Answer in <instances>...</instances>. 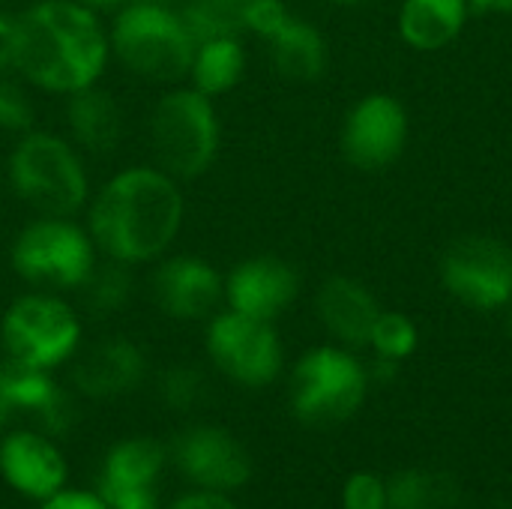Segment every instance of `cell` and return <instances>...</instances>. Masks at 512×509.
<instances>
[{"label":"cell","mask_w":512,"mask_h":509,"mask_svg":"<svg viewBox=\"0 0 512 509\" xmlns=\"http://www.w3.org/2000/svg\"><path fill=\"white\" fill-rule=\"evenodd\" d=\"M150 144L168 177H201L219 153V117L213 99L195 87L165 93L150 117Z\"/></svg>","instance_id":"obj_5"},{"label":"cell","mask_w":512,"mask_h":509,"mask_svg":"<svg viewBox=\"0 0 512 509\" xmlns=\"http://www.w3.org/2000/svg\"><path fill=\"white\" fill-rule=\"evenodd\" d=\"M108 45L138 78L168 84L183 81L195 57V39L180 12L153 0H129L114 15Z\"/></svg>","instance_id":"obj_3"},{"label":"cell","mask_w":512,"mask_h":509,"mask_svg":"<svg viewBox=\"0 0 512 509\" xmlns=\"http://www.w3.org/2000/svg\"><path fill=\"white\" fill-rule=\"evenodd\" d=\"M174 462L186 480L210 492H234L249 483L252 459L225 429L198 426L174 441Z\"/></svg>","instance_id":"obj_12"},{"label":"cell","mask_w":512,"mask_h":509,"mask_svg":"<svg viewBox=\"0 0 512 509\" xmlns=\"http://www.w3.org/2000/svg\"><path fill=\"white\" fill-rule=\"evenodd\" d=\"M369 393V369L348 348H312L291 372V411L309 426L351 420Z\"/></svg>","instance_id":"obj_6"},{"label":"cell","mask_w":512,"mask_h":509,"mask_svg":"<svg viewBox=\"0 0 512 509\" xmlns=\"http://www.w3.org/2000/svg\"><path fill=\"white\" fill-rule=\"evenodd\" d=\"M474 12H512V0H468Z\"/></svg>","instance_id":"obj_34"},{"label":"cell","mask_w":512,"mask_h":509,"mask_svg":"<svg viewBox=\"0 0 512 509\" xmlns=\"http://www.w3.org/2000/svg\"><path fill=\"white\" fill-rule=\"evenodd\" d=\"M249 0H189L180 9L195 45L207 39H243Z\"/></svg>","instance_id":"obj_24"},{"label":"cell","mask_w":512,"mask_h":509,"mask_svg":"<svg viewBox=\"0 0 512 509\" xmlns=\"http://www.w3.org/2000/svg\"><path fill=\"white\" fill-rule=\"evenodd\" d=\"M420 345V330L417 324L405 315V312H384L375 318L372 336H369V348L375 351V357L402 363L408 360Z\"/></svg>","instance_id":"obj_26"},{"label":"cell","mask_w":512,"mask_h":509,"mask_svg":"<svg viewBox=\"0 0 512 509\" xmlns=\"http://www.w3.org/2000/svg\"><path fill=\"white\" fill-rule=\"evenodd\" d=\"M342 507L345 509H387V480L378 474L360 471L348 477L342 489Z\"/></svg>","instance_id":"obj_28"},{"label":"cell","mask_w":512,"mask_h":509,"mask_svg":"<svg viewBox=\"0 0 512 509\" xmlns=\"http://www.w3.org/2000/svg\"><path fill=\"white\" fill-rule=\"evenodd\" d=\"M444 291L468 309L495 312L512 306V249L483 234L456 240L441 258Z\"/></svg>","instance_id":"obj_9"},{"label":"cell","mask_w":512,"mask_h":509,"mask_svg":"<svg viewBox=\"0 0 512 509\" xmlns=\"http://www.w3.org/2000/svg\"><path fill=\"white\" fill-rule=\"evenodd\" d=\"M471 12L468 0H405L399 9V36L417 51H438L465 30Z\"/></svg>","instance_id":"obj_19"},{"label":"cell","mask_w":512,"mask_h":509,"mask_svg":"<svg viewBox=\"0 0 512 509\" xmlns=\"http://www.w3.org/2000/svg\"><path fill=\"white\" fill-rule=\"evenodd\" d=\"M300 294L297 270L276 255H255L240 261L225 279V300L234 312L276 321Z\"/></svg>","instance_id":"obj_13"},{"label":"cell","mask_w":512,"mask_h":509,"mask_svg":"<svg viewBox=\"0 0 512 509\" xmlns=\"http://www.w3.org/2000/svg\"><path fill=\"white\" fill-rule=\"evenodd\" d=\"M333 3H342V6H354V3H360V0H333Z\"/></svg>","instance_id":"obj_37"},{"label":"cell","mask_w":512,"mask_h":509,"mask_svg":"<svg viewBox=\"0 0 512 509\" xmlns=\"http://www.w3.org/2000/svg\"><path fill=\"white\" fill-rule=\"evenodd\" d=\"M93 267L96 243L69 219L39 216L12 240V270L36 288H81Z\"/></svg>","instance_id":"obj_7"},{"label":"cell","mask_w":512,"mask_h":509,"mask_svg":"<svg viewBox=\"0 0 512 509\" xmlns=\"http://www.w3.org/2000/svg\"><path fill=\"white\" fill-rule=\"evenodd\" d=\"M12 45H15V18L0 15V69L12 66Z\"/></svg>","instance_id":"obj_33"},{"label":"cell","mask_w":512,"mask_h":509,"mask_svg":"<svg viewBox=\"0 0 512 509\" xmlns=\"http://www.w3.org/2000/svg\"><path fill=\"white\" fill-rule=\"evenodd\" d=\"M15 195L39 216L69 219L87 201V174L78 153L51 132H27L9 156Z\"/></svg>","instance_id":"obj_4"},{"label":"cell","mask_w":512,"mask_h":509,"mask_svg":"<svg viewBox=\"0 0 512 509\" xmlns=\"http://www.w3.org/2000/svg\"><path fill=\"white\" fill-rule=\"evenodd\" d=\"M84 288V303L93 315L105 318L117 309L126 306V300L132 297V276H129V264L120 261H108V264H96L93 273L87 276Z\"/></svg>","instance_id":"obj_25"},{"label":"cell","mask_w":512,"mask_h":509,"mask_svg":"<svg viewBox=\"0 0 512 509\" xmlns=\"http://www.w3.org/2000/svg\"><path fill=\"white\" fill-rule=\"evenodd\" d=\"M108 54V33L78 0H39L15 18L12 66L42 90L69 96L96 84Z\"/></svg>","instance_id":"obj_1"},{"label":"cell","mask_w":512,"mask_h":509,"mask_svg":"<svg viewBox=\"0 0 512 509\" xmlns=\"http://www.w3.org/2000/svg\"><path fill=\"white\" fill-rule=\"evenodd\" d=\"M0 474L15 492L48 501L66 483V462L45 435L12 432L0 444Z\"/></svg>","instance_id":"obj_15"},{"label":"cell","mask_w":512,"mask_h":509,"mask_svg":"<svg viewBox=\"0 0 512 509\" xmlns=\"http://www.w3.org/2000/svg\"><path fill=\"white\" fill-rule=\"evenodd\" d=\"M264 42L270 45L273 69L288 81H318L327 69V39L312 21L294 12Z\"/></svg>","instance_id":"obj_18"},{"label":"cell","mask_w":512,"mask_h":509,"mask_svg":"<svg viewBox=\"0 0 512 509\" xmlns=\"http://www.w3.org/2000/svg\"><path fill=\"white\" fill-rule=\"evenodd\" d=\"M204 375L189 366L168 369L159 381V396L168 408L174 411H192L204 399Z\"/></svg>","instance_id":"obj_27"},{"label":"cell","mask_w":512,"mask_h":509,"mask_svg":"<svg viewBox=\"0 0 512 509\" xmlns=\"http://www.w3.org/2000/svg\"><path fill=\"white\" fill-rule=\"evenodd\" d=\"M42 509H108L105 501L99 495H90V492H66L60 489L57 495H51Z\"/></svg>","instance_id":"obj_31"},{"label":"cell","mask_w":512,"mask_h":509,"mask_svg":"<svg viewBox=\"0 0 512 509\" xmlns=\"http://www.w3.org/2000/svg\"><path fill=\"white\" fill-rule=\"evenodd\" d=\"M153 297L168 318L201 321L213 315V309L225 297V282L210 261L195 255H177L156 267Z\"/></svg>","instance_id":"obj_14"},{"label":"cell","mask_w":512,"mask_h":509,"mask_svg":"<svg viewBox=\"0 0 512 509\" xmlns=\"http://www.w3.org/2000/svg\"><path fill=\"white\" fill-rule=\"evenodd\" d=\"M207 354L222 375L243 387H267L282 372V342L273 321H258L234 309L210 321Z\"/></svg>","instance_id":"obj_10"},{"label":"cell","mask_w":512,"mask_h":509,"mask_svg":"<svg viewBox=\"0 0 512 509\" xmlns=\"http://www.w3.org/2000/svg\"><path fill=\"white\" fill-rule=\"evenodd\" d=\"M81 339L78 315L54 294L18 297L0 324V342L6 357L30 363L36 369H54L66 363Z\"/></svg>","instance_id":"obj_8"},{"label":"cell","mask_w":512,"mask_h":509,"mask_svg":"<svg viewBox=\"0 0 512 509\" xmlns=\"http://www.w3.org/2000/svg\"><path fill=\"white\" fill-rule=\"evenodd\" d=\"M459 486L444 471L405 468L387 480V509H453Z\"/></svg>","instance_id":"obj_21"},{"label":"cell","mask_w":512,"mask_h":509,"mask_svg":"<svg viewBox=\"0 0 512 509\" xmlns=\"http://www.w3.org/2000/svg\"><path fill=\"white\" fill-rule=\"evenodd\" d=\"M507 336H510V342H512V306H510V312H507Z\"/></svg>","instance_id":"obj_36"},{"label":"cell","mask_w":512,"mask_h":509,"mask_svg":"<svg viewBox=\"0 0 512 509\" xmlns=\"http://www.w3.org/2000/svg\"><path fill=\"white\" fill-rule=\"evenodd\" d=\"M315 309L324 330L345 348H366L375 318L381 315L375 294L351 276H330L318 288Z\"/></svg>","instance_id":"obj_17"},{"label":"cell","mask_w":512,"mask_h":509,"mask_svg":"<svg viewBox=\"0 0 512 509\" xmlns=\"http://www.w3.org/2000/svg\"><path fill=\"white\" fill-rule=\"evenodd\" d=\"M27 126H30V108L24 96L9 81H0V129H27Z\"/></svg>","instance_id":"obj_30"},{"label":"cell","mask_w":512,"mask_h":509,"mask_svg":"<svg viewBox=\"0 0 512 509\" xmlns=\"http://www.w3.org/2000/svg\"><path fill=\"white\" fill-rule=\"evenodd\" d=\"M99 498L108 509H159L153 486H117L99 480Z\"/></svg>","instance_id":"obj_29"},{"label":"cell","mask_w":512,"mask_h":509,"mask_svg":"<svg viewBox=\"0 0 512 509\" xmlns=\"http://www.w3.org/2000/svg\"><path fill=\"white\" fill-rule=\"evenodd\" d=\"M171 509H237V504L225 495V492H210V489H201L195 495H186L180 498Z\"/></svg>","instance_id":"obj_32"},{"label":"cell","mask_w":512,"mask_h":509,"mask_svg":"<svg viewBox=\"0 0 512 509\" xmlns=\"http://www.w3.org/2000/svg\"><path fill=\"white\" fill-rule=\"evenodd\" d=\"M183 195L162 168H126L114 174L90 207L96 249L120 264L156 261L177 237Z\"/></svg>","instance_id":"obj_2"},{"label":"cell","mask_w":512,"mask_h":509,"mask_svg":"<svg viewBox=\"0 0 512 509\" xmlns=\"http://www.w3.org/2000/svg\"><path fill=\"white\" fill-rule=\"evenodd\" d=\"M66 123L72 138L90 153H111L123 132V114L114 96L96 84L69 93L66 99Z\"/></svg>","instance_id":"obj_20"},{"label":"cell","mask_w":512,"mask_h":509,"mask_svg":"<svg viewBox=\"0 0 512 509\" xmlns=\"http://www.w3.org/2000/svg\"><path fill=\"white\" fill-rule=\"evenodd\" d=\"M90 9H111V6H120V3H129V0H78Z\"/></svg>","instance_id":"obj_35"},{"label":"cell","mask_w":512,"mask_h":509,"mask_svg":"<svg viewBox=\"0 0 512 509\" xmlns=\"http://www.w3.org/2000/svg\"><path fill=\"white\" fill-rule=\"evenodd\" d=\"M345 159L360 171H381L393 165L408 144V114L390 93L363 96L342 123L339 135Z\"/></svg>","instance_id":"obj_11"},{"label":"cell","mask_w":512,"mask_h":509,"mask_svg":"<svg viewBox=\"0 0 512 509\" xmlns=\"http://www.w3.org/2000/svg\"><path fill=\"white\" fill-rule=\"evenodd\" d=\"M165 465V447L153 438H129L120 441L108 456L102 477L117 486H153Z\"/></svg>","instance_id":"obj_23"},{"label":"cell","mask_w":512,"mask_h":509,"mask_svg":"<svg viewBox=\"0 0 512 509\" xmlns=\"http://www.w3.org/2000/svg\"><path fill=\"white\" fill-rule=\"evenodd\" d=\"M243 69H246V51L240 39H207L195 45L189 75L195 81V90L213 99L237 87Z\"/></svg>","instance_id":"obj_22"},{"label":"cell","mask_w":512,"mask_h":509,"mask_svg":"<svg viewBox=\"0 0 512 509\" xmlns=\"http://www.w3.org/2000/svg\"><path fill=\"white\" fill-rule=\"evenodd\" d=\"M144 354L135 342L111 336L84 351L72 366V381L78 393L90 399H114L138 387L144 378Z\"/></svg>","instance_id":"obj_16"}]
</instances>
